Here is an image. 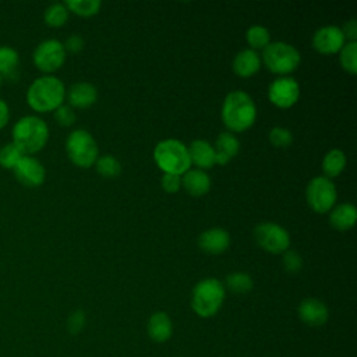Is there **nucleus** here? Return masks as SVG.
Instances as JSON below:
<instances>
[{
    "instance_id": "obj_29",
    "label": "nucleus",
    "mask_w": 357,
    "mask_h": 357,
    "mask_svg": "<svg viewBox=\"0 0 357 357\" xmlns=\"http://www.w3.org/2000/svg\"><path fill=\"white\" fill-rule=\"evenodd\" d=\"M245 39L252 50L265 49L271 43V35L269 31L262 25H252L248 28L245 33Z\"/></svg>"
},
{
    "instance_id": "obj_17",
    "label": "nucleus",
    "mask_w": 357,
    "mask_h": 357,
    "mask_svg": "<svg viewBox=\"0 0 357 357\" xmlns=\"http://www.w3.org/2000/svg\"><path fill=\"white\" fill-rule=\"evenodd\" d=\"M188 155L191 163H194L201 170L211 169L216 165L215 148L205 139L192 141L188 146Z\"/></svg>"
},
{
    "instance_id": "obj_13",
    "label": "nucleus",
    "mask_w": 357,
    "mask_h": 357,
    "mask_svg": "<svg viewBox=\"0 0 357 357\" xmlns=\"http://www.w3.org/2000/svg\"><path fill=\"white\" fill-rule=\"evenodd\" d=\"M15 178L25 187H39L43 184L46 177V170L43 165L33 156L25 155L20 163L13 169Z\"/></svg>"
},
{
    "instance_id": "obj_8",
    "label": "nucleus",
    "mask_w": 357,
    "mask_h": 357,
    "mask_svg": "<svg viewBox=\"0 0 357 357\" xmlns=\"http://www.w3.org/2000/svg\"><path fill=\"white\" fill-rule=\"evenodd\" d=\"M337 191L335 183L325 177L317 176L311 178L305 188V199L308 206L317 213H326L329 212L336 202Z\"/></svg>"
},
{
    "instance_id": "obj_2",
    "label": "nucleus",
    "mask_w": 357,
    "mask_h": 357,
    "mask_svg": "<svg viewBox=\"0 0 357 357\" xmlns=\"http://www.w3.org/2000/svg\"><path fill=\"white\" fill-rule=\"evenodd\" d=\"M220 116L230 131L241 132L255 123L257 106L248 93L233 91L225 98Z\"/></svg>"
},
{
    "instance_id": "obj_23",
    "label": "nucleus",
    "mask_w": 357,
    "mask_h": 357,
    "mask_svg": "<svg viewBox=\"0 0 357 357\" xmlns=\"http://www.w3.org/2000/svg\"><path fill=\"white\" fill-rule=\"evenodd\" d=\"M0 75L11 79H18L20 75V54L7 45L0 46Z\"/></svg>"
},
{
    "instance_id": "obj_24",
    "label": "nucleus",
    "mask_w": 357,
    "mask_h": 357,
    "mask_svg": "<svg viewBox=\"0 0 357 357\" xmlns=\"http://www.w3.org/2000/svg\"><path fill=\"white\" fill-rule=\"evenodd\" d=\"M346 166V155L340 149H331L322 159V172L325 177H337Z\"/></svg>"
},
{
    "instance_id": "obj_15",
    "label": "nucleus",
    "mask_w": 357,
    "mask_h": 357,
    "mask_svg": "<svg viewBox=\"0 0 357 357\" xmlns=\"http://www.w3.org/2000/svg\"><path fill=\"white\" fill-rule=\"evenodd\" d=\"M198 245L206 254H222L230 245V236L222 227H212L202 231L198 237Z\"/></svg>"
},
{
    "instance_id": "obj_3",
    "label": "nucleus",
    "mask_w": 357,
    "mask_h": 357,
    "mask_svg": "<svg viewBox=\"0 0 357 357\" xmlns=\"http://www.w3.org/2000/svg\"><path fill=\"white\" fill-rule=\"evenodd\" d=\"M13 144H15L24 155H32L45 148L49 139V127L38 116L29 114L21 117L13 127Z\"/></svg>"
},
{
    "instance_id": "obj_16",
    "label": "nucleus",
    "mask_w": 357,
    "mask_h": 357,
    "mask_svg": "<svg viewBox=\"0 0 357 357\" xmlns=\"http://www.w3.org/2000/svg\"><path fill=\"white\" fill-rule=\"evenodd\" d=\"M146 332L152 342L165 343L173 335V322L166 312L156 311L148 319Z\"/></svg>"
},
{
    "instance_id": "obj_19",
    "label": "nucleus",
    "mask_w": 357,
    "mask_h": 357,
    "mask_svg": "<svg viewBox=\"0 0 357 357\" xmlns=\"http://www.w3.org/2000/svg\"><path fill=\"white\" fill-rule=\"evenodd\" d=\"M261 56L252 49H244L234 56L233 71L241 78H248L259 71Z\"/></svg>"
},
{
    "instance_id": "obj_6",
    "label": "nucleus",
    "mask_w": 357,
    "mask_h": 357,
    "mask_svg": "<svg viewBox=\"0 0 357 357\" xmlns=\"http://www.w3.org/2000/svg\"><path fill=\"white\" fill-rule=\"evenodd\" d=\"M261 61H264L269 71L283 77L298 67L301 56L300 52L287 42H271L262 49Z\"/></svg>"
},
{
    "instance_id": "obj_12",
    "label": "nucleus",
    "mask_w": 357,
    "mask_h": 357,
    "mask_svg": "<svg viewBox=\"0 0 357 357\" xmlns=\"http://www.w3.org/2000/svg\"><path fill=\"white\" fill-rule=\"evenodd\" d=\"M346 39L339 26L325 25L315 31L312 36V46L321 54H335L340 52Z\"/></svg>"
},
{
    "instance_id": "obj_36",
    "label": "nucleus",
    "mask_w": 357,
    "mask_h": 357,
    "mask_svg": "<svg viewBox=\"0 0 357 357\" xmlns=\"http://www.w3.org/2000/svg\"><path fill=\"white\" fill-rule=\"evenodd\" d=\"M160 183H162V188H163L166 192L174 194V192H177L178 188L181 187V176L163 173Z\"/></svg>"
},
{
    "instance_id": "obj_5",
    "label": "nucleus",
    "mask_w": 357,
    "mask_h": 357,
    "mask_svg": "<svg viewBox=\"0 0 357 357\" xmlns=\"http://www.w3.org/2000/svg\"><path fill=\"white\" fill-rule=\"evenodd\" d=\"M153 159L163 173L183 176L191 166L188 146L176 138H167L156 144Z\"/></svg>"
},
{
    "instance_id": "obj_40",
    "label": "nucleus",
    "mask_w": 357,
    "mask_h": 357,
    "mask_svg": "<svg viewBox=\"0 0 357 357\" xmlns=\"http://www.w3.org/2000/svg\"><path fill=\"white\" fill-rule=\"evenodd\" d=\"M1 79H3V78H1V75H0V86H1Z\"/></svg>"
},
{
    "instance_id": "obj_33",
    "label": "nucleus",
    "mask_w": 357,
    "mask_h": 357,
    "mask_svg": "<svg viewBox=\"0 0 357 357\" xmlns=\"http://www.w3.org/2000/svg\"><path fill=\"white\" fill-rule=\"evenodd\" d=\"M54 120L61 127H70L75 121V112L70 105H61L54 110Z\"/></svg>"
},
{
    "instance_id": "obj_21",
    "label": "nucleus",
    "mask_w": 357,
    "mask_h": 357,
    "mask_svg": "<svg viewBox=\"0 0 357 357\" xmlns=\"http://www.w3.org/2000/svg\"><path fill=\"white\" fill-rule=\"evenodd\" d=\"M181 185L184 190L194 195V197H201L205 195L209 188H211V178L205 173V170L201 169H188L183 176H181Z\"/></svg>"
},
{
    "instance_id": "obj_39",
    "label": "nucleus",
    "mask_w": 357,
    "mask_h": 357,
    "mask_svg": "<svg viewBox=\"0 0 357 357\" xmlns=\"http://www.w3.org/2000/svg\"><path fill=\"white\" fill-rule=\"evenodd\" d=\"M8 119H10L8 105L3 99H0V130L6 127V124L8 123Z\"/></svg>"
},
{
    "instance_id": "obj_27",
    "label": "nucleus",
    "mask_w": 357,
    "mask_h": 357,
    "mask_svg": "<svg viewBox=\"0 0 357 357\" xmlns=\"http://www.w3.org/2000/svg\"><path fill=\"white\" fill-rule=\"evenodd\" d=\"M95 169L102 177L113 178L121 173V163L113 155H103L96 159Z\"/></svg>"
},
{
    "instance_id": "obj_41",
    "label": "nucleus",
    "mask_w": 357,
    "mask_h": 357,
    "mask_svg": "<svg viewBox=\"0 0 357 357\" xmlns=\"http://www.w3.org/2000/svg\"><path fill=\"white\" fill-rule=\"evenodd\" d=\"M177 357H184V356H177Z\"/></svg>"
},
{
    "instance_id": "obj_31",
    "label": "nucleus",
    "mask_w": 357,
    "mask_h": 357,
    "mask_svg": "<svg viewBox=\"0 0 357 357\" xmlns=\"http://www.w3.org/2000/svg\"><path fill=\"white\" fill-rule=\"evenodd\" d=\"M340 64L349 74L357 73V42H347L340 49Z\"/></svg>"
},
{
    "instance_id": "obj_35",
    "label": "nucleus",
    "mask_w": 357,
    "mask_h": 357,
    "mask_svg": "<svg viewBox=\"0 0 357 357\" xmlns=\"http://www.w3.org/2000/svg\"><path fill=\"white\" fill-rule=\"evenodd\" d=\"M85 324H86V318H85V314L82 310H75L67 318V329L73 335L79 333L84 329Z\"/></svg>"
},
{
    "instance_id": "obj_11",
    "label": "nucleus",
    "mask_w": 357,
    "mask_h": 357,
    "mask_svg": "<svg viewBox=\"0 0 357 357\" xmlns=\"http://www.w3.org/2000/svg\"><path fill=\"white\" fill-rule=\"evenodd\" d=\"M300 98L298 82L287 75L273 79L268 88V99L279 109H289Z\"/></svg>"
},
{
    "instance_id": "obj_1",
    "label": "nucleus",
    "mask_w": 357,
    "mask_h": 357,
    "mask_svg": "<svg viewBox=\"0 0 357 357\" xmlns=\"http://www.w3.org/2000/svg\"><path fill=\"white\" fill-rule=\"evenodd\" d=\"M66 99L64 84L54 75L47 74L36 78L26 91V103L39 113L54 112Z\"/></svg>"
},
{
    "instance_id": "obj_28",
    "label": "nucleus",
    "mask_w": 357,
    "mask_h": 357,
    "mask_svg": "<svg viewBox=\"0 0 357 357\" xmlns=\"http://www.w3.org/2000/svg\"><path fill=\"white\" fill-rule=\"evenodd\" d=\"M64 4L68 11L79 17H92L99 13L102 6L99 0H67Z\"/></svg>"
},
{
    "instance_id": "obj_22",
    "label": "nucleus",
    "mask_w": 357,
    "mask_h": 357,
    "mask_svg": "<svg viewBox=\"0 0 357 357\" xmlns=\"http://www.w3.org/2000/svg\"><path fill=\"white\" fill-rule=\"evenodd\" d=\"M357 218V211L353 204L344 202L333 206L329 211V223L336 230H349L354 226Z\"/></svg>"
},
{
    "instance_id": "obj_34",
    "label": "nucleus",
    "mask_w": 357,
    "mask_h": 357,
    "mask_svg": "<svg viewBox=\"0 0 357 357\" xmlns=\"http://www.w3.org/2000/svg\"><path fill=\"white\" fill-rule=\"evenodd\" d=\"M283 265L289 273H297L303 268L301 255L294 250H286L283 252Z\"/></svg>"
},
{
    "instance_id": "obj_7",
    "label": "nucleus",
    "mask_w": 357,
    "mask_h": 357,
    "mask_svg": "<svg viewBox=\"0 0 357 357\" xmlns=\"http://www.w3.org/2000/svg\"><path fill=\"white\" fill-rule=\"evenodd\" d=\"M66 151L70 160L81 169L91 167L99 158L95 138L82 128H77L68 134L66 139Z\"/></svg>"
},
{
    "instance_id": "obj_25",
    "label": "nucleus",
    "mask_w": 357,
    "mask_h": 357,
    "mask_svg": "<svg viewBox=\"0 0 357 357\" xmlns=\"http://www.w3.org/2000/svg\"><path fill=\"white\" fill-rule=\"evenodd\" d=\"M252 278L245 272H233L226 276V287L236 294H247L252 290Z\"/></svg>"
},
{
    "instance_id": "obj_4",
    "label": "nucleus",
    "mask_w": 357,
    "mask_h": 357,
    "mask_svg": "<svg viewBox=\"0 0 357 357\" xmlns=\"http://www.w3.org/2000/svg\"><path fill=\"white\" fill-rule=\"evenodd\" d=\"M226 290L223 283L216 278H205L199 280L191 293V308L201 318H211L218 314Z\"/></svg>"
},
{
    "instance_id": "obj_9",
    "label": "nucleus",
    "mask_w": 357,
    "mask_h": 357,
    "mask_svg": "<svg viewBox=\"0 0 357 357\" xmlns=\"http://www.w3.org/2000/svg\"><path fill=\"white\" fill-rule=\"evenodd\" d=\"M254 238L261 248L271 254H282L289 250L290 234L278 223L262 222L254 229Z\"/></svg>"
},
{
    "instance_id": "obj_37",
    "label": "nucleus",
    "mask_w": 357,
    "mask_h": 357,
    "mask_svg": "<svg viewBox=\"0 0 357 357\" xmlns=\"http://www.w3.org/2000/svg\"><path fill=\"white\" fill-rule=\"evenodd\" d=\"M66 53H78L84 49V39L79 35H71L67 38V40L63 43Z\"/></svg>"
},
{
    "instance_id": "obj_14",
    "label": "nucleus",
    "mask_w": 357,
    "mask_h": 357,
    "mask_svg": "<svg viewBox=\"0 0 357 357\" xmlns=\"http://www.w3.org/2000/svg\"><path fill=\"white\" fill-rule=\"evenodd\" d=\"M297 314L301 322L312 328L325 325L329 318V310L326 304L315 297L304 298L297 307Z\"/></svg>"
},
{
    "instance_id": "obj_38",
    "label": "nucleus",
    "mask_w": 357,
    "mask_h": 357,
    "mask_svg": "<svg viewBox=\"0 0 357 357\" xmlns=\"http://www.w3.org/2000/svg\"><path fill=\"white\" fill-rule=\"evenodd\" d=\"M340 29L343 32L344 39H349V42H356V39H357V21H356V18H351L350 21H347Z\"/></svg>"
},
{
    "instance_id": "obj_26",
    "label": "nucleus",
    "mask_w": 357,
    "mask_h": 357,
    "mask_svg": "<svg viewBox=\"0 0 357 357\" xmlns=\"http://www.w3.org/2000/svg\"><path fill=\"white\" fill-rule=\"evenodd\" d=\"M46 25L52 28L63 26L68 20V10L64 3H52L43 14Z\"/></svg>"
},
{
    "instance_id": "obj_20",
    "label": "nucleus",
    "mask_w": 357,
    "mask_h": 357,
    "mask_svg": "<svg viewBox=\"0 0 357 357\" xmlns=\"http://www.w3.org/2000/svg\"><path fill=\"white\" fill-rule=\"evenodd\" d=\"M216 165H227L240 151V142L233 132H220L215 142Z\"/></svg>"
},
{
    "instance_id": "obj_10",
    "label": "nucleus",
    "mask_w": 357,
    "mask_h": 357,
    "mask_svg": "<svg viewBox=\"0 0 357 357\" xmlns=\"http://www.w3.org/2000/svg\"><path fill=\"white\" fill-rule=\"evenodd\" d=\"M66 50L60 40L46 39L42 40L33 50L32 60L38 70L50 74L57 71L66 61Z\"/></svg>"
},
{
    "instance_id": "obj_30",
    "label": "nucleus",
    "mask_w": 357,
    "mask_h": 357,
    "mask_svg": "<svg viewBox=\"0 0 357 357\" xmlns=\"http://www.w3.org/2000/svg\"><path fill=\"white\" fill-rule=\"evenodd\" d=\"M25 155L13 142H8L0 148V166L13 170Z\"/></svg>"
},
{
    "instance_id": "obj_18",
    "label": "nucleus",
    "mask_w": 357,
    "mask_h": 357,
    "mask_svg": "<svg viewBox=\"0 0 357 357\" xmlns=\"http://www.w3.org/2000/svg\"><path fill=\"white\" fill-rule=\"evenodd\" d=\"M98 91L89 82L73 84L67 92V99L71 107L86 109L96 102Z\"/></svg>"
},
{
    "instance_id": "obj_32",
    "label": "nucleus",
    "mask_w": 357,
    "mask_h": 357,
    "mask_svg": "<svg viewBox=\"0 0 357 357\" xmlns=\"http://www.w3.org/2000/svg\"><path fill=\"white\" fill-rule=\"evenodd\" d=\"M269 142L276 148H287L293 142V134L284 127H273L269 131Z\"/></svg>"
}]
</instances>
